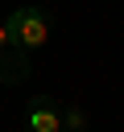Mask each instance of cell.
<instances>
[{"label":"cell","mask_w":124,"mask_h":132,"mask_svg":"<svg viewBox=\"0 0 124 132\" xmlns=\"http://www.w3.org/2000/svg\"><path fill=\"white\" fill-rule=\"evenodd\" d=\"M21 128L25 132H62V103L54 95H37L29 99L25 116H21Z\"/></svg>","instance_id":"obj_2"},{"label":"cell","mask_w":124,"mask_h":132,"mask_svg":"<svg viewBox=\"0 0 124 132\" xmlns=\"http://www.w3.org/2000/svg\"><path fill=\"white\" fill-rule=\"evenodd\" d=\"M8 45H12V41H8V29H4V21H0V54H4Z\"/></svg>","instance_id":"obj_4"},{"label":"cell","mask_w":124,"mask_h":132,"mask_svg":"<svg viewBox=\"0 0 124 132\" xmlns=\"http://www.w3.org/2000/svg\"><path fill=\"white\" fill-rule=\"evenodd\" d=\"M0 91H4V74H0Z\"/></svg>","instance_id":"obj_5"},{"label":"cell","mask_w":124,"mask_h":132,"mask_svg":"<svg viewBox=\"0 0 124 132\" xmlns=\"http://www.w3.org/2000/svg\"><path fill=\"white\" fill-rule=\"evenodd\" d=\"M62 132H87V111L79 103H66L62 107Z\"/></svg>","instance_id":"obj_3"},{"label":"cell","mask_w":124,"mask_h":132,"mask_svg":"<svg viewBox=\"0 0 124 132\" xmlns=\"http://www.w3.org/2000/svg\"><path fill=\"white\" fill-rule=\"evenodd\" d=\"M50 25H54V16H50L45 4H17V8L4 16L8 41H12L17 50H29V54L45 50V41H50Z\"/></svg>","instance_id":"obj_1"}]
</instances>
